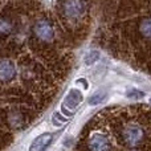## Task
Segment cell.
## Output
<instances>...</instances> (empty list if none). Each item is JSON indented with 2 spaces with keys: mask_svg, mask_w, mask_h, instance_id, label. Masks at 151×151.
<instances>
[{
  "mask_svg": "<svg viewBox=\"0 0 151 151\" xmlns=\"http://www.w3.org/2000/svg\"><path fill=\"white\" fill-rule=\"evenodd\" d=\"M139 29H141V33L143 35V36L151 37V17L145 19V20L141 23Z\"/></svg>",
  "mask_w": 151,
  "mask_h": 151,
  "instance_id": "10",
  "label": "cell"
},
{
  "mask_svg": "<svg viewBox=\"0 0 151 151\" xmlns=\"http://www.w3.org/2000/svg\"><path fill=\"white\" fill-rule=\"evenodd\" d=\"M106 97H107L106 91L98 90V91H96L93 96H90V98H89L88 102H89V105H90V106H97V105L102 104V102L106 99Z\"/></svg>",
  "mask_w": 151,
  "mask_h": 151,
  "instance_id": "8",
  "label": "cell"
},
{
  "mask_svg": "<svg viewBox=\"0 0 151 151\" xmlns=\"http://www.w3.org/2000/svg\"><path fill=\"white\" fill-rule=\"evenodd\" d=\"M89 149L90 151H110V143L104 134L96 133L89 139Z\"/></svg>",
  "mask_w": 151,
  "mask_h": 151,
  "instance_id": "4",
  "label": "cell"
},
{
  "mask_svg": "<svg viewBox=\"0 0 151 151\" xmlns=\"http://www.w3.org/2000/svg\"><path fill=\"white\" fill-rule=\"evenodd\" d=\"M145 137V133L138 125H129L123 130V141L129 146H137L141 143Z\"/></svg>",
  "mask_w": 151,
  "mask_h": 151,
  "instance_id": "2",
  "label": "cell"
},
{
  "mask_svg": "<svg viewBox=\"0 0 151 151\" xmlns=\"http://www.w3.org/2000/svg\"><path fill=\"white\" fill-rule=\"evenodd\" d=\"M99 52L98 50H91V52H89L88 55L85 56V58H83V63H85V65H93L96 61L99 60Z\"/></svg>",
  "mask_w": 151,
  "mask_h": 151,
  "instance_id": "11",
  "label": "cell"
},
{
  "mask_svg": "<svg viewBox=\"0 0 151 151\" xmlns=\"http://www.w3.org/2000/svg\"><path fill=\"white\" fill-rule=\"evenodd\" d=\"M61 9L68 19H78L86 12V3L83 0H64Z\"/></svg>",
  "mask_w": 151,
  "mask_h": 151,
  "instance_id": "1",
  "label": "cell"
},
{
  "mask_svg": "<svg viewBox=\"0 0 151 151\" xmlns=\"http://www.w3.org/2000/svg\"><path fill=\"white\" fill-rule=\"evenodd\" d=\"M150 104H151V98H150Z\"/></svg>",
  "mask_w": 151,
  "mask_h": 151,
  "instance_id": "13",
  "label": "cell"
},
{
  "mask_svg": "<svg viewBox=\"0 0 151 151\" xmlns=\"http://www.w3.org/2000/svg\"><path fill=\"white\" fill-rule=\"evenodd\" d=\"M33 32L42 41H52L53 36H55V29H53L52 24L48 20H45V19L36 21V24L33 27Z\"/></svg>",
  "mask_w": 151,
  "mask_h": 151,
  "instance_id": "3",
  "label": "cell"
},
{
  "mask_svg": "<svg viewBox=\"0 0 151 151\" xmlns=\"http://www.w3.org/2000/svg\"><path fill=\"white\" fill-rule=\"evenodd\" d=\"M53 141V134L52 133H42L41 135L36 137L32 141L31 146H29V151H45L48 149Z\"/></svg>",
  "mask_w": 151,
  "mask_h": 151,
  "instance_id": "5",
  "label": "cell"
},
{
  "mask_svg": "<svg viewBox=\"0 0 151 151\" xmlns=\"http://www.w3.org/2000/svg\"><path fill=\"white\" fill-rule=\"evenodd\" d=\"M83 96L80 90L77 89H72L68 94L65 96V99H64V106H68L69 109H76L78 105L82 102Z\"/></svg>",
  "mask_w": 151,
  "mask_h": 151,
  "instance_id": "7",
  "label": "cell"
},
{
  "mask_svg": "<svg viewBox=\"0 0 151 151\" xmlns=\"http://www.w3.org/2000/svg\"><path fill=\"white\" fill-rule=\"evenodd\" d=\"M15 64L11 60H0V81L1 82H9L15 78Z\"/></svg>",
  "mask_w": 151,
  "mask_h": 151,
  "instance_id": "6",
  "label": "cell"
},
{
  "mask_svg": "<svg viewBox=\"0 0 151 151\" xmlns=\"http://www.w3.org/2000/svg\"><path fill=\"white\" fill-rule=\"evenodd\" d=\"M126 96H127L129 98L139 99V98H143V97H145V93H143V91H141V90H138V89H130V90H127Z\"/></svg>",
  "mask_w": 151,
  "mask_h": 151,
  "instance_id": "12",
  "label": "cell"
},
{
  "mask_svg": "<svg viewBox=\"0 0 151 151\" xmlns=\"http://www.w3.org/2000/svg\"><path fill=\"white\" fill-rule=\"evenodd\" d=\"M12 29H13V25L9 20H7V19H4V17H0V35H1V36L9 35L11 32H12Z\"/></svg>",
  "mask_w": 151,
  "mask_h": 151,
  "instance_id": "9",
  "label": "cell"
}]
</instances>
